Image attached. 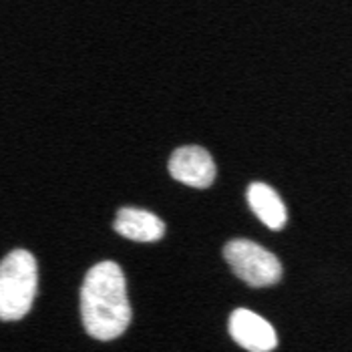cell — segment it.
Instances as JSON below:
<instances>
[{
    "mask_svg": "<svg viewBox=\"0 0 352 352\" xmlns=\"http://www.w3.org/2000/svg\"><path fill=\"white\" fill-rule=\"evenodd\" d=\"M81 320L89 336L109 342L119 338L133 318L127 280L117 262H99L87 272L79 294Z\"/></svg>",
    "mask_w": 352,
    "mask_h": 352,
    "instance_id": "6da1fadb",
    "label": "cell"
},
{
    "mask_svg": "<svg viewBox=\"0 0 352 352\" xmlns=\"http://www.w3.org/2000/svg\"><path fill=\"white\" fill-rule=\"evenodd\" d=\"M38 292V266L27 250L10 252L0 264V318L16 322L25 318Z\"/></svg>",
    "mask_w": 352,
    "mask_h": 352,
    "instance_id": "7a4b0ae2",
    "label": "cell"
},
{
    "mask_svg": "<svg viewBox=\"0 0 352 352\" xmlns=\"http://www.w3.org/2000/svg\"><path fill=\"white\" fill-rule=\"evenodd\" d=\"M221 256L236 278H240L250 288H270L284 276V266L278 256L248 238L230 240L223 245Z\"/></svg>",
    "mask_w": 352,
    "mask_h": 352,
    "instance_id": "3957f363",
    "label": "cell"
},
{
    "mask_svg": "<svg viewBox=\"0 0 352 352\" xmlns=\"http://www.w3.org/2000/svg\"><path fill=\"white\" fill-rule=\"evenodd\" d=\"M169 175L195 190H208L216 182L217 167L212 153L201 145H184L177 147L169 157Z\"/></svg>",
    "mask_w": 352,
    "mask_h": 352,
    "instance_id": "277c9868",
    "label": "cell"
},
{
    "mask_svg": "<svg viewBox=\"0 0 352 352\" xmlns=\"http://www.w3.org/2000/svg\"><path fill=\"white\" fill-rule=\"evenodd\" d=\"M232 340L248 352H274L278 349V332L264 316L248 308H236L228 318Z\"/></svg>",
    "mask_w": 352,
    "mask_h": 352,
    "instance_id": "5b68a950",
    "label": "cell"
},
{
    "mask_svg": "<svg viewBox=\"0 0 352 352\" xmlns=\"http://www.w3.org/2000/svg\"><path fill=\"white\" fill-rule=\"evenodd\" d=\"M113 230L137 244H153L165 236V221L149 210L125 206L115 214Z\"/></svg>",
    "mask_w": 352,
    "mask_h": 352,
    "instance_id": "8992f818",
    "label": "cell"
},
{
    "mask_svg": "<svg viewBox=\"0 0 352 352\" xmlns=\"http://www.w3.org/2000/svg\"><path fill=\"white\" fill-rule=\"evenodd\" d=\"M245 199L252 214L268 230L280 232L288 223V208L280 193L264 182H252L245 190Z\"/></svg>",
    "mask_w": 352,
    "mask_h": 352,
    "instance_id": "52a82bcc",
    "label": "cell"
}]
</instances>
